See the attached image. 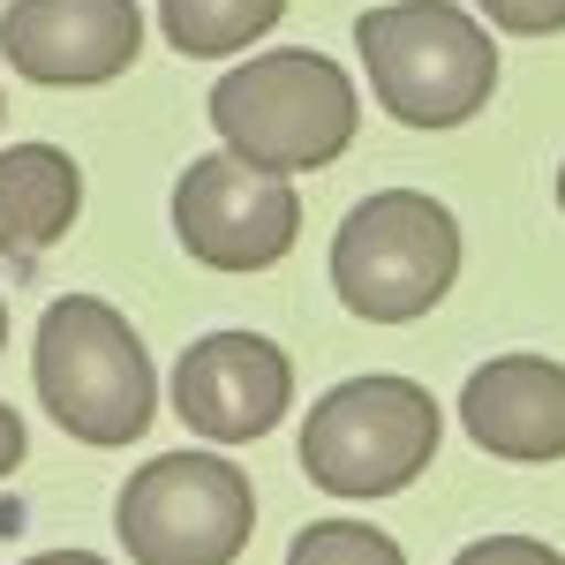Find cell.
Here are the masks:
<instances>
[{
	"mask_svg": "<svg viewBox=\"0 0 565 565\" xmlns=\"http://www.w3.org/2000/svg\"><path fill=\"white\" fill-rule=\"evenodd\" d=\"M0 348H8V302H0Z\"/></svg>",
	"mask_w": 565,
	"mask_h": 565,
	"instance_id": "ac0fdd59",
	"label": "cell"
},
{
	"mask_svg": "<svg viewBox=\"0 0 565 565\" xmlns=\"http://www.w3.org/2000/svg\"><path fill=\"white\" fill-rule=\"evenodd\" d=\"M212 129L249 167L317 174L354 143V84L340 61L309 45H279L257 61H234L212 84Z\"/></svg>",
	"mask_w": 565,
	"mask_h": 565,
	"instance_id": "3957f363",
	"label": "cell"
},
{
	"mask_svg": "<svg viewBox=\"0 0 565 565\" xmlns=\"http://www.w3.org/2000/svg\"><path fill=\"white\" fill-rule=\"evenodd\" d=\"M370 90L407 129H460L498 90V39L452 0H385L354 15Z\"/></svg>",
	"mask_w": 565,
	"mask_h": 565,
	"instance_id": "6da1fadb",
	"label": "cell"
},
{
	"mask_svg": "<svg viewBox=\"0 0 565 565\" xmlns=\"http://www.w3.org/2000/svg\"><path fill=\"white\" fill-rule=\"evenodd\" d=\"M460 423L482 452L551 468L565 460V362L543 354H498L460 385Z\"/></svg>",
	"mask_w": 565,
	"mask_h": 565,
	"instance_id": "30bf717a",
	"label": "cell"
},
{
	"mask_svg": "<svg viewBox=\"0 0 565 565\" xmlns=\"http://www.w3.org/2000/svg\"><path fill=\"white\" fill-rule=\"evenodd\" d=\"M23 452H31V437H23V423H15V407H0V482L23 468Z\"/></svg>",
	"mask_w": 565,
	"mask_h": 565,
	"instance_id": "2e32d148",
	"label": "cell"
},
{
	"mask_svg": "<svg viewBox=\"0 0 565 565\" xmlns=\"http://www.w3.org/2000/svg\"><path fill=\"white\" fill-rule=\"evenodd\" d=\"M174 234L181 249L196 264H212V271H264V264H279L295 249L302 196L271 167H249L234 151H204L174 181Z\"/></svg>",
	"mask_w": 565,
	"mask_h": 565,
	"instance_id": "52a82bcc",
	"label": "cell"
},
{
	"mask_svg": "<svg viewBox=\"0 0 565 565\" xmlns=\"http://www.w3.org/2000/svg\"><path fill=\"white\" fill-rule=\"evenodd\" d=\"M452 565H565V551L535 543V535H482V543H468Z\"/></svg>",
	"mask_w": 565,
	"mask_h": 565,
	"instance_id": "9a60e30c",
	"label": "cell"
},
{
	"mask_svg": "<svg viewBox=\"0 0 565 565\" xmlns=\"http://www.w3.org/2000/svg\"><path fill=\"white\" fill-rule=\"evenodd\" d=\"M84 212V174L61 143H8L0 151V257L53 249Z\"/></svg>",
	"mask_w": 565,
	"mask_h": 565,
	"instance_id": "8fae6325",
	"label": "cell"
},
{
	"mask_svg": "<svg viewBox=\"0 0 565 565\" xmlns=\"http://www.w3.org/2000/svg\"><path fill=\"white\" fill-rule=\"evenodd\" d=\"M0 53L31 84H114L143 53V8L136 0H8Z\"/></svg>",
	"mask_w": 565,
	"mask_h": 565,
	"instance_id": "9c48e42d",
	"label": "cell"
},
{
	"mask_svg": "<svg viewBox=\"0 0 565 565\" xmlns=\"http://www.w3.org/2000/svg\"><path fill=\"white\" fill-rule=\"evenodd\" d=\"M295 399V362L264 332H204L174 362V415L204 445H257Z\"/></svg>",
	"mask_w": 565,
	"mask_h": 565,
	"instance_id": "ba28073f",
	"label": "cell"
},
{
	"mask_svg": "<svg viewBox=\"0 0 565 565\" xmlns=\"http://www.w3.org/2000/svg\"><path fill=\"white\" fill-rule=\"evenodd\" d=\"M452 279H460V218L423 189H377L332 234V295L362 324H407L445 302Z\"/></svg>",
	"mask_w": 565,
	"mask_h": 565,
	"instance_id": "277c9868",
	"label": "cell"
},
{
	"mask_svg": "<svg viewBox=\"0 0 565 565\" xmlns=\"http://www.w3.org/2000/svg\"><path fill=\"white\" fill-rule=\"evenodd\" d=\"M482 15L505 39H551V31H565V0H482Z\"/></svg>",
	"mask_w": 565,
	"mask_h": 565,
	"instance_id": "5bb4252c",
	"label": "cell"
},
{
	"mask_svg": "<svg viewBox=\"0 0 565 565\" xmlns=\"http://www.w3.org/2000/svg\"><path fill=\"white\" fill-rule=\"evenodd\" d=\"M23 565H106L98 551H39V558H23Z\"/></svg>",
	"mask_w": 565,
	"mask_h": 565,
	"instance_id": "e0dca14e",
	"label": "cell"
},
{
	"mask_svg": "<svg viewBox=\"0 0 565 565\" xmlns=\"http://www.w3.org/2000/svg\"><path fill=\"white\" fill-rule=\"evenodd\" d=\"M287 15V0H159V31L189 61H226L242 45H257Z\"/></svg>",
	"mask_w": 565,
	"mask_h": 565,
	"instance_id": "7c38bea8",
	"label": "cell"
},
{
	"mask_svg": "<svg viewBox=\"0 0 565 565\" xmlns=\"http://www.w3.org/2000/svg\"><path fill=\"white\" fill-rule=\"evenodd\" d=\"M114 527L136 565H234L257 527V490L218 452H159L121 482Z\"/></svg>",
	"mask_w": 565,
	"mask_h": 565,
	"instance_id": "8992f818",
	"label": "cell"
},
{
	"mask_svg": "<svg viewBox=\"0 0 565 565\" xmlns=\"http://www.w3.org/2000/svg\"><path fill=\"white\" fill-rule=\"evenodd\" d=\"M445 415L415 377H348L302 423V468L332 498H399L437 460Z\"/></svg>",
	"mask_w": 565,
	"mask_h": 565,
	"instance_id": "5b68a950",
	"label": "cell"
},
{
	"mask_svg": "<svg viewBox=\"0 0 565 565\" xmlns=\"http://www.w3.org/2000/svg\"><path fill=\"white\" fill-rule=\"evenodd\" d=\"M558 212H565V167H558Z\"/></svg>",
	"mask_w": 565,
	"mask_h": 565,
	"instance_id": "d6986e66",
	"label": "cell"
},
{
	"mask_svg": "<svg viewBox=\"0 0 565 565\" xmlns=\"http://www.w3.org/2000/svg\"><path fill=\"white\" fill-rule=\"evenodd\" d=\"M31 377L39 407L84 445H136L159 415V377L136 324L98 295L45 302L39 340H31Z\"/></svg>",
	"mask_w": 565,
	"mask_h": 565,
	"instance_id": "7a4b0ae2",
	"label": "cell"
},
{
	"mask_svg": "<svg viewBox=\"0 0 565 565\" xmlns=\"http://www.w3.org/2000/svg\"><path fill=\"white\" fill-rule=\"evenodd\" d=\"M287 565H407V551L392 535H377V527H362V521H317V527L295 535Z\"/></svg>",
	"mask_w": 565,
	"mask_h": 565,
	"instance_id": "4fadbf2b",
	"label": "cell"
}]
</instances>
